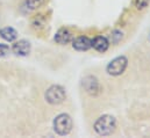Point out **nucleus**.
Segmentation results:
<instances>
[{
  "label": "nucleus",
  "instance_id": "11",
  "mask_svg": "<svg viewBox=\"0 0 150 138\" xmlns=\"http://www.w3.org/2000/svg\"><path fill=\"white\" fill-rule=\"evenodd\" d=\"M45 0H26V5L29 9H36L44 4Z\"/></svg>",
  "mask_w": 150,
  "mask_h": 138
},
{
  "label": "nucleus",
  "instance_id": "6",
  "mask_svg": "<svg viewBox=\"0 0 150 138\" xmlns=\"http://www.w3.org/2000/svg\"><path fill=\"white\" fill-rule=\"evenodd\" d=\"M12 51L18 56H27L30 52V43L26 39H20L13 44Z\"/></svg>",
  "mask_w": 150,
  "mask_h": 138
},
{
  "label": "nucleus",
  "instance_id": "3",
  "mask_svg": "<svg viewBox=\"0 0 150 138\" xmlns=\"http://www.w3.org/2000/svg\"><path fill=\"white\" fill-rule=\"evenodd\" d=\"M65 91L62 86L59 85H54L51 87H49L45 92V100L47 102L50 104H59L65 100Z\"/></svg>",
  "mask_w": 150,
  "mask_h": 138
},
{
  "label": "nucleus",
  "instance_id": "9",
  "mask_svg": "<svg viewBox=\"0 0 150 138\" xmlns=\"http://www.w3.org/2000/svg\"><path fill=\"white\" fill-rule=\"evenodd\" d=\"M92 46L99 52H105L110 46V42L104 36H97L92 39Z\"/></svg>",
  "mask_w": 150,
  "mask_h": 138
},
{
  "label": "nucleus",
  "instance_id": "4",
  "mask_svg": "<svg viewBox=\"0 0 150 138\" xmlns=\"http://www.w3.org/2000/svg\"><path fill=\"white\" fill-rule=\"evenodd\" d=\"M128 65V59L125 56H120L116 57L115 59H113L112 62L107 65V73L111 75H120L125 72V70Z\"/></svg>",
  "mask_w": 150,
  "mask_h": 138
},
{
  "label": "nucleus",
  "instance_id": "12",
  "mask_svg": "<svg viewBox=\"0 0 150 138\" xmlns=\"http://www.w3.org/2000/svg\"><path fill=\"white\" fill-rule=\"evenodd\" d=\"M150 4V0H135V6L137 9H144Z\"/></svg>",
  "mask_w": 150,
  "mask_h": 138
},
{
  "label": "nucleus",
  "instance_id": "1",
  "mask_svg": "<svg viewBox=\"0 0 150 138\" xmlns=\"http://www.w3.org/2000/svg\"><path fill=\"white\" fill-rule=\"evenodd\" d=\"M116 128V120L112 115H103L94 123V130L100 136H110Z\"/></svg>",
  "mask_w": 150,
  "mask_h": 138
},
{
  "label": "nucleus",
  "instance_id": "2",
  "mask_svg": "<svg viewBox=\"0 0 150 138\" xmlns=\"http://www.w3.org/2000/svg\"><path fill=\"white\" fill-rule=\"evenodd\" d=\"M72 129V120L68 114L58 115L54 121V130L59 136H65L70 134Z\"/></svg>",
  "mask_w": 150,
  "mask_h": 138
},
{
  "label": "nucleus",
  "instance_id": "5",
  "mask_svg": "<svg viewBox=\"0 0 150 138\" xmlns=\"http://www.w3.org/2000/svg\"><path fill=\"white\" fill-rule=\"evenodd\" d=\"M83 88L87 94L92 96H97L98 94H100V89H101L98 79L93 75H88L83 79Z\"/></svg>",
  "mask_w": 150,
  "mask_h": 138
},
{
  "label": "nucleus",
  "instance_id": "7",
  "mask_svg": "<svg viewBox=\"0 0 150 138\" xmlns=\"http://www.w3.org/2000/svg\"><path fill=\"white\" fill-rule=\"evenodd\" d=\"M72 46L78 51H86L92 46V39L87 36H79L72 41Z\"/></svg>",
  "mask_w": 150,
  "mask_h": 138
},
{
  "label": "nucleus",
  "instance_id": "14",
  "mask_svg": "<svg viewBox=\"0 0 150 138\" xmlns=\"http://www.w3.org/2000/svg\"><path fill=\"white\" fill-rule=\"evenodd\" d=\"M9 54V46L7 44L0 43V57H5Z\"/></svg>",
  "mask_w": 150,
  "mask_h": 138
},
{
  "label": "nucleus",
  "instance_id": "13",
  "mask_svg": "<svg viewBox=\"0 0 150 138\" xmlns=\"http://www.w3.org/2000/svg\"><path fill=\"white\" fill-rule=\"evenodd\" d=\"M121 38H122V33L120 30H114L112 34H111V41H112V43H117Z\"/></svg>",
  "mask_w": 150,
  "mask_h": 138
},
{
  "label": "nucleus",
  "instance_id": "8",
  "mask_svg": "<svg viewBox=\"0 0 150 138\" xmlns=\"http://www.w3.org/2000/svg\"><path fill=\"white\" fill-rule=\"evenodd\" d=\"M54 38L58 44H63L64 45V44H68V43H72V41L75 39V36L68 29H59L56 33Z\"/></svg>",
  "mask_w": 150,
  "mask_h": 138
},
{
  "label": "nucleus",
  "instance_id": "10",
  "mask_svg": "<svg viewBox=\"0 0 150 138\" xmlns=\"http://www.w3.org/2000/svg\"><path fill=\"white\" fill-rule=\"evenodd\" d=\"M0 36L7 42H13L18 37V32L12 27H6V28L0 29Z\"/></svg>",
  "mask_w": 150,
  "mask_h": 138
}]
</instances>
